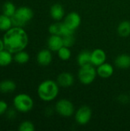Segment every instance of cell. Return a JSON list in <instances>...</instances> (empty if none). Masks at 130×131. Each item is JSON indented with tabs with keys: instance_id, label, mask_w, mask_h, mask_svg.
Instances as JSON below:
<instances>
[{
	"instance_id": "obj_1",
	"label": "cell",
	"mask_w": 130,
	"mask_h": 131,
	"mask_svg": "<svg viewBox=\"0 0 130 131\" xmlns=\"http://www.w3.org/2000/svg\"><path fill=\"white\" fill-rule=\"evenodd\" d=\"M5 49L15 54L23 51L28 45V35L22 27L12 26L3 35Z\"/></svg>"
},
{
	"instance_id": "obj_2",
	"label": "cell",
	"mask_w": 130,
	"mask_h": 131,
	"mask_svg": "<svg viewBox=\"0 0 130 131\" xmlns=\"http://www.w3.org/2000/svg\"><path fill=\"white\" fill-rule=\"evenodd\" d=\"M58 84L53 80H45L38 87V95L44 101L48 102L54 100L59 93Z\"/></svg>"
},
{
	"instance_id": "obj_3",
	"label": "cell",
	"mask_w": 130,
	"mask_h": 131,
	"mask_svg": "<svg viewBox=\"0 0 130 131\" xmlns=\"http://www.w3.org/2000/svg\"><path fill=\"white\" fill-rule=\"evenodd\" d=\"M34 16L32 9L28 6H21L16 9L11 18L13 26L23 27L29 22Z\"/></svg>"
},
{
	"instance_id": "obj_4",
	"label": "cell",
	"mask_w": 130,
	"mask_h": 131,
	"mask_svg": "<svg viewBox=\"0 0 130 131\" xmlns=\"http://www.w3.org/2000/svg\"><path fill=\"white\" fill-rule=\"evenodd\" d=\"M15 109L21 113H27L34 107L33 99L27 94H18L13 99Z\"/></svg>"
},
{
	"instance_id": "obj_5",
	"label": "cell",
	"mask_w": 130,
	"mask_h": 131,
	"mask_svg": "<svg viewBox=\"0 0 130 131\" xmlns=\"http://www.w3.org/2000/svg\"><path fill=\"white\" fill-rule=\"evenodd\" d=\"M97 75V69H95L93 65L91 64L80 67L78 71L79 81L84 85H89L92 84L94 81Z\"/></svg>"
},
{
	"instance_id": "obj_6",
	"label": "cell",
	"mask_w": 130,
	"mask_h": 131,
	"mask_svg": "<svg viewBox=\"0 0 130 131\" xmlns=\"http://www.w3.org/2000/svg\"><path fill=\"white\" fill-rule=\"evenodd\" d=\"M55 110L57 113L64 117H71L74 114V106L67 99H61L59 100L55 105Z\"/></svg>"
},
{
	"instance_id": "obj_7",
	"label": "cell",
	"mask_w": 130,
	"mask_h": 131,
	"mask_svg": "<svg viewBox=\"0 0 130 131\" xmlns=\"http://www.w3.org/2000/svg\"><path fill=\"white\" fill-rule=\"evenodd\" d=\"M92 117V110L88 106L80 107L75 113L76 122L80 125H86Z\"/></svg>"
},
{
	"instance_id": "obj_8",
	"label": "cell",
	"mask_w": 130,
	"mask_h": 131,
	"mask_svg": "<svg viewBox=\"0 0 130 131\" xmlns=\"http://www.w3.org/2000/svg\"><path fill=\"white\" fill-rule=\"evenodd\" d=\"M64 23L70 29L75 31L81 24V17L77 12H71L65 16Z\"/></svg>"
},
{
	"instance_id": "obj_9",
	"label": "cell",
	"mask_w": 130,
	"mask_h": 131,
	"mask_svg": "<svg viewBox=\"0 0 130 131\" xmlns=\"http://www.w3.org/2000/svg\"><path fill=\"white\" fill-rule=\"evenodd\" d=\"M107 54L103 49L97 48L91 52V64L93 66H100L106 62Z\"/></svg>"
},
{
	"instance_id": "obj_10",
	"label": "cell",
	"mask_w": 130,
	"mask_h": 131,
	"mask_svg": "<svg viewBox=\"0 0 130 131\" xmlns=\"http://www.w3.org/2000/svg\"><path fill=\"white\" fill-rule=\"evenodd\" d=\"M74 78L71 73L63 72L61 73L57 78V83L59 86L63 88H69L74 84Z\"/></svg>"
},
{
	"instance_id": "obj_11",
	"label": "cell",
	"mask_w": 130,
	"mask_h": 131,
	"mask_svg": "<svg viewBox=\"0 0 130 131\" xmlns=\"http://www.w3.org/2000/svg\"><path fill=\"white\" fill-rule=\"evenodd\" d=\"M64 46L62 36L57 35H51L48 39V47L51 51H57Z\"/></svg>"
},
{
	"instance_id": "obj_12",
	"label": "cell",
	"mask_w": 130,
	"mask_h": 131,
	"mask_svg": "<svg viewBox=\"0 0 130 131\" xmlns=\"http://www.w3.org/2000/svg\"><path fill=\"white\" fill-rule=\"evenodd\" d=\"M52 61V54L50 49H42L37 54V61L41 66H48Z\"/></svg>"
},
{
	"instance_id": "obj_13",
	"label": "cell",
	"mask_w": 130,
	"mask_h": 131,
	"mask_svg": "<svg viewBox=\"0 0 130 131\" xmlns=\"http://www.w3.org/2000/svg\"><path fill=\"white\" fill-rule=\"evenodd\" d=\"M114 72L113 65L109 63H103L97 67V75L101 78H110Z\"/></svg>"
},
{
	"instance_id": "obj_14",
	"label": "cell",
	"mask_w": 130,
	"mask_h": 131,
	"mask_svg": "<svg viewBox=\"0 0 130 131\" xmlns=\"http://www.w3.org/2000/svg\"><path fill=\"white\" fill-rule=\"evenodd\" d=\"M50 15L55 21L61 20L64 16V10L61 5L54 4L50 8Z\"/></svg>"
},
{
	"instance_id": "obj_15",
	"label": "cell",
	"mask_w": 130,
	"mask_h": 131,
	"mask_svg": "<svg viewBox=\"0 0 130 131\" xmlns=\"http://www.w3.org/2000/svg\"><path fill=\"white\" fill-rule=\"evenodd\" d=\"M115 64L121 69H127L130 67V55L123 54L117 56L115 59Z\"/></svg>"
},
{
	"instance_id": "obj_16",
	"label": "cell",
	"mask_w": 130,
	"mask_h": 131,
	"mask_svg": "<svg viewBox=\"0 0 130 131\" xmlns=\"http://www.w3.org/2000/svg\"><path fill=\"white\" fill-rule=\"evenodd\" d=\"M16 89V84L14 81L6 79L0 82V92L6 94L13 92Z\"/></svg>"
},
{
	"instance_id": "obj_17",
	"label": "cell",
	"mask_w": 130,
	"mask_h": 131,
	"mask_svg": "<svg viewBox=\"0 0 130 131\" xmlns=\"http://www.w3.org/2000/svg\"><path fill=\"white\" fill-rule=\"evenodd\" d=\"M77 61L80 67L91 64V52L89 51H82L77 55Z\"/></svg>"
},
{
	"instance_id": "obj_18",
	"label": "cell",
	"mask_w": 130,
	"mask_h": 131,
	"mask_svg": "<svg viewBox=\"0 0 130 131\" xmlns=\"http://www.w3.org/2000/svg\"><path fill=\"white\" fill-rule=\"evenodd\" d=\"M13 56L11 52L4 49L0 51V66L5 67L9 65L13 61Z\"/></svg>"
},
{
	"instance_id": "obj_19",
	"label": "cell",
	"mask_w": 130,
	"mask_h": 131,
	"mask_svg": "<svg viewBox=\"0 0 130 131\" xmlns=\"http://www.w3.org/2000/svg\"><path fill=\"white\" fill-rule=\"evenodd\" d=\"M13 26L11 18L4 15L3 13L0 15V31H6L9 30Z\"/></svg>"
},
{
	"instance_id": "obj_20",
	"label": "cell",
	"mask_w": 130,
	"mask_h": 131,
	"mask_svg": "<svg viewBox=\"0 0 130 131\" xmlns=\"http://www.w3.org/2000/svg\"><path fill=\"white\" fill-rule=\"evenodd\" d=\"M117 32L121 37H128L130 35V21H123L117 27Z\"/></svg>"
},
{
	"instance_id": "obj_21",
	"label": "cell",
	"mask_w": 130,
	"mask_h": 131,
	"mask_svg": "<svg viewBox=\"0 0 130 131\" xmlns=\"http://www.w3.org/2000/svg\"><path fill=\"white\" fill-rule=\"evenodd\" d=\"M13 59L16 63H18L19 64H26L29 61L30 56H29L28 53H27L26 51H25L23 50V51L15 53L13 57Z\"/></svg>"
},
{
	"instance_id": "obj_22",
	"label": "cell",
	"mask_w": 130,
	"mask_h": 131,
	"mask_svg": "<svg viewBox=\"0 0 130 131\" xmlns=\"http://www.w3.org/2000/svg\"><path fill=\"white\" fill-rule=\"evenodd\" d=\"M16 6L11 2H6L2 5V13L9 17H12L16 12Z\"/></svg>"
},
{
	"instance_id": "obj_23",
	"label": "cell",
	"mask_w": 130,
	"mask_h": 131,
	"mask_svg": "<svg viewBox=\"0 0 130 131\" xmlns=\"http://www.w3.org/2000/svg\"><path fill=\"white\" fill-rule=\"evenodd\" d=\"M64 29V23L63 22H55L51 24L48 28V31L51 35H57L62 36Z\"/></svg>"
},
{
	"instance_id": "obj_24",
	"label": "cell",
	"mask_w": 130,
	"mask_h": 131,
	"mask_svg": "<svg viewBox=\"0 0 130 131\" xmlns=\"http://www.w3.org/2000/svg\"><path fill=\"white\" fill-rule=\"evenodd\" d=\"M57 55L59 58L62 61H67L71 57V51L70 50V48L63 46L61 48L57 51Z\"/></svg>"
},
{
	"instance_id": "obj_25",
	"label": "cell",
	"mask_w": 130,
	"mask_h": 131,
	"mask_svg": "<svg viewBox=\"0 0 130 131\" xmlns=\"http://www.w3.org/2000/svg\"><path fill=\"white\" fill-rule=\"evenodd\" d=\"M34 130L35 127L34 124L29 121H25L21 122L18 127L19 131H34Z\"/></svg>"
},
{
	"instance_id": "obj_26",
	"label": "cell",
	"mask_w": 130,
	"mask_h": 131,
	"mask_svg": "<svg viewBox=\"0 0 130 131\" xmlns=\"http://www.w3.org/2000/svg\"><path fill=\"white\" fill-rule=\"evenodd\" d=\"M62 39H63L64 46L67 47V48L72 47L75 43V38L74 36V34L64 35L62 36Z\"/></svg>"
},
{
	"instance_id": "obj_27",
	"label": "cell",
	"mask_w": 130,
	"mask_h": 131,
	"mask_svg": "<svg viewBox=\"0 0 130 131\" xmlns=\"http://www.w3.org/2000/svg\"><path fill=\"white\" fill-rule=\"evenodd\" d=\"M8 109V104L3 100H0V116L5 114Z\"/></svg>"
},
{
	"instance_id": "obj_28",
	"label": "cell",
	"mask_w": 130,
	"mask_h": 131,
	"mask_svg": "<svg viewBox=\"0 0 130 131\" xmlns=\"http://www.w3.org/2000/svg\"><path fill=\"white\" fill-rule=\"evenodd\" d=\"M6 117L9 120H14L17 115L16 111L15 109H8V111H6Z\"/></svg>"
},
{
	"instance_id": "obj_29",
	"label": "cell",
	"mask_w": 130,
	"mask_h": 131,
	"mask_svg": "<svg viewBox=\"0 0 130 131\" xmlns=\"http://www.w3.org/2000/svg\"><path fill=\"white\" fill-rule=\"evenodd\" d=\"M118 101L122 104H126L129 101V97L126 94H120L118 97Z\"/></svg>"
},
{
	"instance_id": "obj_30",
	"label": "cell",
	"mask_w": 130,
	"mask_h": 131,
	"mask_svg": "<svg viewBox=\"0 0 130 131\" xmlns=\"http://www.w3.org/2000/svg\"><path fill=\"white\" fill-rule=\"evenodd\" d=\"M5 49V45H4V41L3 39L0 38V51Z\"/></svg>"
}]
</instances>
